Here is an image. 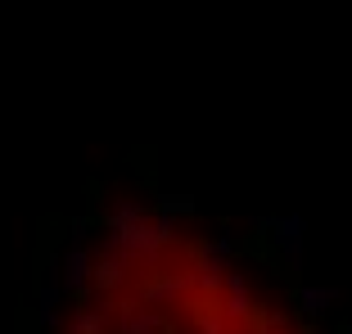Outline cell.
<instances>
[{"label": "cell", "instance_id": "cell-1", "mask_svg": "<svg viewBox=\"0 0 352 334\" xmlns=\"http://www.w3.org/2000/svg\"><path fill=\"white\" fill-rule=\"evenodd\" d=\"M59 334H311L204 230L122 203L73 262Z\"/></svg>", "mask_w": 352, "mask_h": 334}]
</instances>
